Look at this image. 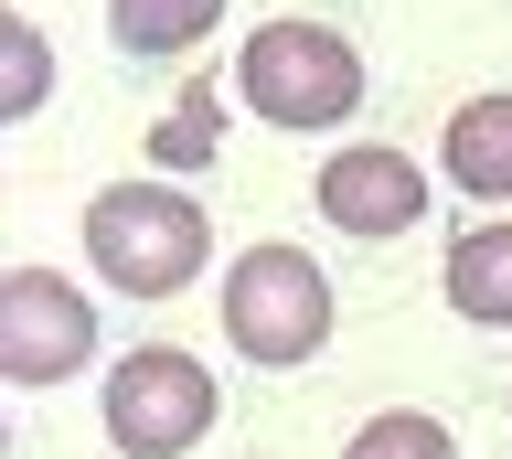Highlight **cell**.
Segmentation results:
<instances>
[{
	"instance_id": "6da1fadb",
	"label": "cell",
	"mask_w": 512,
	"mask_h": 459,
	"mask_svg": "<svg viewBox=\"0 0 512 459\" xmlns=\"http://www.w3.org/2000/svg\"><path fill=\"white\" fill-rule=\"evenodd\" d=\"M86 257L107 289L128 299H171L192 289L203 267H214V225H203V203L171 193V182H107L86 203Z\"/></svg>"
},
{
	"instance_id": "7a4b0ae2",
	"label": "cell",
	"mask_w": 512,
	"mask_h": 459,
	"mask_svg": "<svg viewBox=\"0 0 512 459\" xmlns=\"http://www.w3.org/2000/svg\"><path fill=\"white\" fill-rule=\"evenodd\" d=\"M235 97L267 129H342L363 107V54L331 22H256L246 54H235Z\"/></svg>"
},
{
	"instance_id": "3957f363",
	"label": "cell",
	"mask_w": 512,
	"mask_h": 459,
	"mask_svg": "<svg viewBox=\"0 0 512 459\" xmlns=\"http://www.w3.org/2000/svg\"><path fill=\"white\" fill-rule=\"evenodd\" d=\"M224 342L246 363H310L331 342V278L299 246H246L224 278Z\"/></svg>"
},
{
	"instance_id": "277c9868",
	"label": "cell",
	"mask_w": 512,
	"mask_h": 459,
	"mask_svg": "<svg viewBox=\"0 0 512 459\" xmlns=\"http://www.w3.org/2000/svg\"><path fill=\"white\" fill-rule=\"evenodd\" d=\"M107 438H118L128 459H192L214 438V374L192 353H171V342L128 353L118 374H107Z\"/></svg>"
},
{
	"instance_id": "5b68a950",
	"label": "cell",
	"mask_w": 512,
	"mask_h": 459,
	"mask_svg": "<svg viewBox=\"0 0 512 459\" xmlns=\"http://www.w3.org/2000/svg\"><path fill=\"white\" fill-rule=\"evenodd\" d=\"M96 353V310L75 278L54 267H11L0 278V374L11 385H64V374H86Z\"/></svg>"
},
{
	"instance_id": "8992f818",
	"label": "cell",
	"mask_w": 512,
	"mask_h": 459,
	"mask_svg": "<svg viewBox=\"0 0 512 459\" xmlns=\"http://www.w3.org/2000/svg\"><path fill=\"white\" fill-rule=\"evenodd\" d=\"M310 203H320V214H331L342 235L384 246V235H416V225H427V171H416L406 150L363 139V150H331V161H320Z\"/></svg>"
},
{
	"instance_id": "52a82bcc",
	"label": "cell",
	"mask_w": 512,
	"mask_h": 459,
	"mask_svg": "<svg viewBox=\"0 0 512 459\" xmlns=\"http://www.w3.org/2000/svg\"><path fill=\"white\" fill-rule=\"evenodd\" d=\"M448 310H459V321L512 331V225H470V235H448Z\"/></svg>"
},
{
	"instance_id": "ba28073f",
	"label": "cell",
	"mask_w": 512,
	"mask_h": 459,
	"mask_svg": "<svg viewBox=\"0 0 512 459\" xmlns=\"http://www.w3.org/2000/svg\"><path fill=\"white\" fill-rule=\"evenodd\" d=\"M448 182L459 193H480V203H502L512 193V97H470L459 118H448Z\"/></svg>"
},
{
	"instance_id": "9c48e42d",
	"label": "cell",
	"mask_w": 512,
	"mask_h": 459,
	"mask_svg": "<svg viewBox=\"0 0 512 459\" xmlns=\"http://www.w3.org/2000/svg\"><path fill=\"white\" fill-rule=\"evenodd\" d=\"M214 22H224V0H107V33H118V54H150V65L192 54Z\"/></svg>"
},
{
	"instance_id": "30bf717a",
	"label": "cell",
	"mask_w": 512,
	"mask_h": 459,
	"mask_svg": "<svg viewBox=\"0 0 512 459\" xmlns=\"http://www.w3.org/2000/svg\"><path fill=\"white\" fill-rule=\"evenodd\" d=\"M214 139H224V107H214V86H182V107L150 129V161H160V182L171 171H203L214 161Z\"/></svg>"
},
{
	"instance_id": "8fae6325",
	"label": "cell",
	"mask_w": 512,
	"mask_h": 459,
	"mask_svg": "<svg viewBox=\"0 0 512 459\" xmlns=\"http://www.w3.org/2000/svg\"><path fill=\"white\" fill-rule=\"evenodd\" d=\"M342 459H459V438H448L427 406H384V417L352 427V449Z\"/></svg>"
},
{
	"instance_id": "7c38bea8",
	"label": "cell",
	"mask_w": 512,
	"mask_h": 459,
	"mask_svg": "<svg viewBox=\"0 0 512 459\" xmlns=\"http://www.w3.org/2000/svg\"><path fill=\"white\" fill-rule=\"evenodd\" d=\"M43 86H54V54H43V33H32V22H11V97H0V118H32V107H43Z\"/></svg>"
}]
</instances>
